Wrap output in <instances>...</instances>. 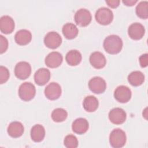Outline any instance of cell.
I'll use <instances>...</instances> for the list:
<instances>
[{"label": "cell", "instance_id": "277c9868", "mask_svg": "<svg viewBox=\"0 0 148 148\" xmlns=\"http://www.w3.org/2000/svg\"><path fill=\"white\" fill-rule=\"evenodd\" d=\"M96 21L100 24L106 25H108L113 19V14L112 11L108 8L102 7L99 8L95 14Z\"/></svg>", "mask_w": 148, "mask_h": 148}, {"label": "cell", "instance_id": "4316f807", "mask_svg": "<svg viewBox=\"0 0 148 148\" xmlns=\"http://www.w3.org/2000/svg\"><path fill=\"white\" fill-rule=\"evenodd\" d=\"M64 143L67 148H76L78 146V140L75 136L69 134L65 137Z\"/></svg>", "mask_w": 148, "mask_h": 148}, {"label": "cell", "instance_id": "30bf717a", "mask_svg": "<svg viewBox=\"0 0 148 148\" xmlns=\"http://www.w3.org/2000/svg\"><path fill=\"white\" fill-rule=\"evenodd\" d=\"M126 117L127 114L125 112L120 108H113L109 113V119L114 124L119 125L124 123L126 120Z\"/></svg>", "mask_w": 148, "mask_h": 148}, {"label": "cell", "instance_id": "83f0119b", "mask_svg": "<svg viewBox=\"0 0 148 148\" xmlns=\"http://www.w3.org/2000/svg\"><path fill=\"white\" fill-rule=\"evenodd\" d=\"M10 76L9 71L7 68L3 66H0V83H5L9 79Z\"/></svg>", "mask_w": 148, "mask_h": 148}, {"label": "cell", "instance_id": "ffe728a7", "mask_svg": "<svg viewBox=\"0 0 148 148\" xmlns=\"http://www.w3.org/2000/svg\"><path fill=\"white\" fill-rule=\"evenodd\" d=\"M30 134L33 141L39 142L43 140L45 136V130L42 125L36 124L32 127Z\"/></svg>", "mask_w": 148, "mask_h": 148}, {"label": "cell", "instance_id": "ba28073f", "mask_svg": "<svg viewBox=\"0 0 148 148\" xmlns=\"http://www.w3.org/2000/svg\"><path fill=\"white\" fill-rule=\"evenodd\" d=\"M61 43L62 38L60 35L54 31L48 32L44 38V43L49 49H55L58 47Z\"/></svg>", "mask_w": 148, "mask_h": 148}, {"label": "cell", "instance_id": "44dd1931", "mask_svg": "<svg viewBox=\"0 0 148 148\" xmlns=\"http://www.w3.org/2000/svg\"><path fill=\"white\" fill-rule=\"evenodd\" d=\"M82 54L77 50L69 51L65 56V60L67 64L71 66H76L82 61Z\"/></svg>", "mask_w": 148, "mask_h": 148}, {"label": "cell", "instance_id": "d6986e66", "mask_svg": "<svg viewBox=\"0 0 148 148\" xmlns=\"http://www.w3.org/2000/svg\"><path fill=\"white\" fill-rule=\"evenodd\" d=\"M24 126L19 121H13L8 127L7 131L9 136L12 138H18L21 136L24 132Z\"/></svg>", "mask_w": 148, "mask_h": 148}, {"label": "cell", "instance_id": "7c38bea8", "mask_svg": "<svg viewBox=\"0 0 148 148\" xmlns=\"http://www.w3.org/2000/svg\"><path fill=\"white\" fill-rule=\"evenodd\" d=\"M145 32L144 26L139 23H134L131 24L128 29L129 36L134 40H139L142 39Z\"/></svg>", "mask_w": 148, "mask_h": 148}, {"label": "cell", "instance_id": "603a6c76", "mask_svg": "<svg viewBox=\"0 0 148 148\" xmlns=\"http://www.w3.org/2000/svg\"><path fill=\"white\" fill-rule=\"evenodd\" d=\"M62 32L66 39H72L77 36L79 31L74 24L68 23L64 25L62 28Z\"/></svg>", "mask_w": 148, "mask_h": 148}, {"label": "cell", "instance_id": "8992f818", "mask_svg": "<svg viewBox=\"0 0 148 148\" xmlns=\"http://www.w3.org/2000/svg\"><path fill=\"white\" fill-rule=\"evenodd\" d=\"M75 23L80 27L87 26L92 19L91 14L86 9H80L75 13L74 16Z\"/></svg>", "mask_w": 148, "mask_h": 148}, {"label": "cell", "instance_id": "2e32d148", "mask_svg": "<svg viewBox=\"0 0 148 148\" xmlns=\"http://www.w3.org/2000/svg\"><path fill=\"white\" fill-rule=\"evenodd\" d=\"M50 72L45 68L39 69L34 75L35 82L39 86L46 84L50 80Z\"/></svg>", "mask_w": 148, "mask_h": 148}, {"label": "cell", "instance_id": "4fadbf2b", "mask_svg": "<svg viewBox=\"0 0 148 148\" xmlns=\"http://www.w3.org/2000/svg\"><path fill=\"white\" fill-rule=\"evenodd\" d=\"M63 57L62 54L57 51L50 53L45 58V62L47 66L51 68L58 67L62 63Z\"/></svg>", "mask_w": 148, "mask_h": 148}, {"label": "cell", "instance_id": "ac0fdd59", "mask_svg": "<svg viewBox=\"0 0 148 148\" xmlns=\"http://www.w3.org/2000/svg\"><path fill=\"white\" fill-rule=\"evenodd\" d=\"M32 39V34L27 29H20L16 32L14 36V40L16 43L24 46L28 44Z\"/></svg>", "mask_w": 148, "mask_h": 148}, {"label": "cell", "instance_id": "6da1fadb", "mask_svg": "<svg viewBox=\"0 0 148 148\" xmlns=\"http://www.w3.org/2000/svg\"><path fill=\"white\" fill-rule=\"evenodd\" d=\"M105 50L111 54H116L120 52L123 47V41L120 37L116 35L108 36L103 41Z\"/></svg>", "mask_w": 148, "mask_h": 148}, {"label": "cell", "instance_id": "f546056e", "mask_svg": "<svg viewBox=\"0 0 148 148\" xmlns=\"http://www.w3.org/2000/svg\"><path fill=\"white\" fill-rule=\"evenodd\" d=\"M139 61L140 65L142 67L145 68L147 66L148 64V58H147V54H144L140 56L139 58Z\"/></svg>", "mask_w": 148, "mask_h": 148}, {"label": "cell", "instance_id": "9a60e30c", "mask_svg": "<svg viewBox=\"0 0 148 148\" xmlns=\"http://www.w3.org/2000/svg\"><path fill=\"white\" fill-rule=\"evenodd\" d=\"M89 60L91 65L96 69L103 68L106 63L105 57L102 53L99 51H95L91 53Z\"/></svg>", "mask_w": 148, "mask_h": 148}, {"label": "cell", "instance_id": "7402d4cb", "mask_svg": "<svg viewBox=\"0 0 148 148\" xmlns=\"http://www.w3.org/2000/svg\"><path fill=\"white\" fill-rule=\"evenodd\" d=\"M83 106L84 110L88 112H94L98 107V101L95 97L88 95L84 99Z\"/></svg>", "mask_w": 148, "mask_h": 148}, {"label": "cell", "instance_id": "52a82bcc", "mask_svg": "<svg viewBox=\"0 0 148 148\" xmlns=\"http://www.w3.org/2000/svg\"><path fill=\"white\" fill-rule=\"evenodd\" d=\"M88 84L90 90L95 94L103 93L106 88L105 80L99 76H95L91 79Z\"/></svg>", "mask_w": 148, "mask_h": 148}, {"label": "cell", "instance_id": "cb8c5ba5", "mask_svg": "<svg viewBox=\"0 0 148 148\" xmlns=\"http://www.w3.org/2000/svg\"><path fill=\"white\" fill-rule=\"evenodd\" d=\"M128 81L133 86H139L144 82L145 76L140 71H133L128 76Z\"/></svg>", "mask_w": 148, "mask_h": 148}, {"label": "cell", "instance_id": "e0dca14e", "mask_svg": "<svg viewBox=\"0 0 148 148\" xmlns=\"http://www.w3.org/2000/svg\"><path fill=\"white\" fill-rule=\"evenodd\" d=\"M88 122L84 118H77L72 123V131L79 135L83 134L87 132L88 129Z\"/></svg>", "mask_w": 148, "mask_h": 148}, {"label": "cell", "instance_id": "8fae6325", "mask_svg": "<svg viewBox=\"0 0 148 148\" xmlns=\"http://www.w3.org/2000/svg\"><path fill=\"white\" fill-rule=\"evenodd\" d=\"M61 88L59 84L51 82L45 89V95L50 100H56L61 95Z\"/></svg>", "mask_w": 148, "mask_h": 148}, {"label": "cell", "instance_id": "9c48e42d", "mask_svg": "<svg viewBox=\"0 0 148 148\" xmlns=\"http://www.w3.org/2000/svg\"><path fill=\"white\" fill-rule=\"evenodd\" d=\"M114 97L118 102L126 103L131 98V91L127 86L123 85L119 86L114 90Z\"/></svg>", "mask_w": 148, "mask_h": 148}, {"label": "cell", "instance_id": "7a4b0ae2", "mask_svg": "<svg viewBox=\"0 0 148 148\" xmlns=\"http://www.w3.org/2000/svg\"><path fill=\"white\" fill-rule=\"evenodd\" d=\"M127 137L124 131L120 128L114 129L110 134L109 142L113 147L120 148L123 147L126 142Z\"/></svg>", "mask_w": 148, "mask_h": 148}, {"label": "cell", "instance_id": "3957f363", "mask_svg": "<svg viewBox=\"0 0 148 148\" xmlns=\"http://www.w3.org/2000/svg\"><path fill=\"white\" fill-rule=\"evenodd\" d=\"M35 94V87L30 82L23 83L18 88V96L24 101H28L32 99Z\"/></svg>", "mask_w": 148, "mask_h": 148}, {"label": "cell", "instance_id": "5b68a950", "mask_svg": "<svg viewBox=\"0 0 148 148\" xmlns=\"http://www.w3.org/2000/svg\"><path fill=\"white\" fill-rule=\"evenodd\" d=\"M31 65L26 61H20L18 62L14 68L15 76L19 79L25 80L31 75Z\"/></svg>", "mask_w": 148, "mask_h": 148}, {"label": "cell", "instance_id": "1f68e13d", "mask_svg": "<svg viewBox=\"0 0 148 148\" xmlns=\"http://www.w3.org/2000/svg\"><path fill=\"white\" fill-rule=\"evenodd\" d=\"M138 2V1L136 0H125V1H123V2L124 5H125L126 6H133L134 5H135L136 2Z\"/></svg>", "mask_w": 148, "mask_h": 148}, {"label": "cell", "instance_id": "f1b7e54d", "mask_svg": "<svg viewBox=\"0 0 148 148\" xmlns=\"http://www.w3.org/2000/svg\"><path fill=\"white\" fill-rule=\"evenodd\" d=\"M8 47V41L3 35H0V53L2 54L6 51Z\"/></svg>", "mask_w": 148, "mask_h": 148}, {"label": "cell", "instance_id": "484cf974", "mask_svg": "<svg viewBox=\"0 0 148 148\" xmlns=\"http://www.w3.org/2000/svg\"><path fill=\"white\" fill-rule=\"evenodd\" d=\"M136 15L142 19H147L148 17V2L147 1L140 2L136 7Z\"/></svg>", "mask_w": 148, "mask_h": 148}, {"label": "cell", "instance_id": "5bb4252c", "mask_svg": "<svg viewBox=\"0 0 148 148\" xmlns=\"http://www.w3.org/2000/svg\"><path fill=\"white\" fill-rule=\"evenodd\" d=\"M14 29V21L9 16L5 15L0 18V30L5 34L12 33Z\"/></svg>", "mask_w": 148, "mask_h": 148}, {"label": "cell", "instance_id": "4dcf8cb0", "mask_svg": "<svg viewBox=\"0 0 148 148\" xmlns=\"http://www.w3.org/2000/svg\"><path fill=\"white\" fill-rule=\"evenodd\" d=\"M106 3L110 8H116L119 6L120 3V1L119 0H108V1H106Z\"/></svg>", "mask_w": 148, "mask_h": 148}, {"label": "cell", "instance_id": "d4e9b609", "mask_svg": "<svg viewBox=\"0 0 148 148\" xmlns=\"http://www.w3.org/2000/svg\"><path fill=\"white\" fill-rule=\"evenodd\" d=\"M68 116L67 112L62 108H56L51 113V117L52 120L57 123L62 122Z\"/></svg>", "mask_w": 148, "mask_h": 148}]
</instances>
